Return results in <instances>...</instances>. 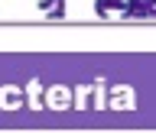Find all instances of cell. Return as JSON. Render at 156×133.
I'll return each mask as SVG.
<instances>
[{
  "label": "cell",
  "instance_id": "3957f363",
  "mask_svg": "<svg viewBox=\"0 0 156 133\" xmlns=\"http://www.w3.org/2000/svg\"><path fill=\"white\" fill-rule=\"evenodd\" d=\"M52 3H55V0H39V3H36V10H42V13H46V10L52 7Z\"/></svg>",
  "mask_w": 156,
  "mask_h": 133
},
{
  "label": "cell",
  "instance_id": "7a4b0ae2",
  "mask_svg": "<svg viewBox=\"0 0 156 133\" xmlns=\"http://www.w3.org/2000/svg\"><path fill=\"white\" fill-rule=\"evenodd\" d=\"M46 16L49 19H65V0H55V3L46 10Z\"/></svg>",
  "mask_w": 156,
  "mask_h": 133
},
{
  "label": "cell",
  "instance_id": "6da1fadb",
  "mask_svg": "<svg viewBox=\"0 0 156 133\" xmlns=\"http://www.w3.org/2000/svg\"><path fill=\"white\" fill-rule=\"evenodd\" d=\"M120 7H124V0H94V16L104 19L111 10H120Z\"/></svg>",
  "mask_w": 156,
  "mask_h": 133
}]
</instances>
